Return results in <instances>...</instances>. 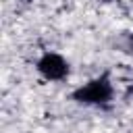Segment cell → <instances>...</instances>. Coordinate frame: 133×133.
<instances>
[{
  "label": "cell",
  "instance_id": "7a4b0ae2",
  "mask_svg": "<svg viewBox=\"0 0 133 133\" xmlns=\"http://www.w3.org/2000/svg\"><path fill=\"white\" fill-rule=\"evenodd\" d=\"M37 71H39L46 79H50V81H60V79L66 77L69 64H66L64 58L58 56V54H44V56L39 58V62H37Z\"/></svg>",
  "mask_w": 133,
  "mask_h": 133
},
{
  "label": "cell",
  "instance_id": "6da1fadb",
  "mask_svg": "<svg viewBox=\"0 0 133 133\" xmlns=\"http://www.w3.org/2000/svg\"><path fill=\"white\" fill-rule=\"evenodd\" d=\"M110 98H112V85L108 81V75H102L73 91V100L83 104H106Z\"/></svg>",
  "mask_w": 133,
  "mask_h": 133
}]
</instances>
